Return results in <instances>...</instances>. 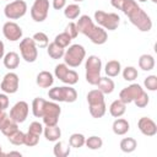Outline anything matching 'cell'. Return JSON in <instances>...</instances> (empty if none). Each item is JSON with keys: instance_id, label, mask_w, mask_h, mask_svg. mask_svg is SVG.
Here are the masks:
<instances>
[{"instance_id": "cb8c5ba5", "label": "cell", "mask_w": 157, "mask_h": 157, "mask_svg": "<svg viewBox=\"0 0 157 157\" xmlns=\"http://www.w3.org/2000/svg\"><path fill=\"white\" fill-rule=\"evenodd\" d=\"M125 112H126V104L120 99L113 101L112 104L109 105V113L114 118H119V117L124 115Z\"/></svg>"}, {"instance_id": "e575fe53", "label": "cell", "mask_w": 157, "mask_h": 157, "mask_svg": "<svg viewBox=\"0 0 157 157\" xmlns=\"http://www.w3.org/2000/svg\"><path fill=\"white\" fill-rule=\"evenodd\" d=\"M71 37L66 33V32H63V33H59V34H56L55 36V38H54V43L55 44H58L59 47H61V48H67L69 45H70V43H71Z\"/></svg>"}, {"instance_id": "277c9868", "label": "cell", "mask_w": 157, "mask_h": 157, "mask_svg": "<svg viewBox=\"0 0 157 157\" xmlns=\"http://www.w3.org/2000/svg\"><path fill=\"white\" fill-rule=\"evenodd\" d=\"M86 56V50L81 44H72L69 45V49L64 53V61L70 67H77L82 64Z\"/></svg>"}, {"instance_id": "4fadbf2b", "label": "cell", "mask_w": 157, "mask_h": 157, "mask_svg": "<svg viewBox=\"0 0 157 157\" xmlns=\"http://www.w3.org/2000/svg\"><path fill=\"white\" fill-rule=\"evenodd\" d=\"M28 112H29L28 103L25 102V101H20V102H17V103H15L12 105V108L10 109V114L9 115L13 121L20 124V123H23L27 119Z\"/></svg>"}, {"instance_id": "d6a6232c", "label": "cell", "mask_w": 157, "mask_h": 157, "mask_svg": "<svg viewBox=\"0 0 157 157\" xmlns=\"http://www.w3.org/2000/svg\"><path fill=\"white\" fill-rule=\"evenodd\" d=\"M34 44L37 45V48H47L49 44V38L44 32H37L33 34L32 37Z\"/></svg>"}, {"instance_id": "603a6c76", "label": "cell", "mask_w": 157, "mask_h": 157, "mask_svg": "<svg viewBox=\"0 0 157 157\" xmlns=\"http://www.w3.org/2000/svg\"><path fill=\"white\" fill-rule=\"evenodd\" d=\"M96 86H97V88H98L103 94H110V93L114 91V88H115L114 81H113L112 78H109L108 76H105V77H102V76H101L99 81L97 82Z\"/></svg>"}, {"instance_id": "1f68e13d", "label": "cell", "mask_w": 157, "mask_h": 157, "mask_svg": "<svg viewBox=\"0 0 157 157\" xmlns=\"http://www.w3.org/2000/svg\"><path fill=\"white\" fill-rule=\"evenodd\" d=\"M64 16L69 20H75L80 16V12H81V7L77 5V4H70V5H66L64 7Z\"/></svg>"}, {"instance_id": "f1b7e54d", "label": "cell", "mask_w": 157, "mask_h": 157, "mask_svg": "<svg viewBox=\"0 0 157 157\" xmlns=\"http://www.w3.org/2000/svg\"><path fill=\"white\" fill-rule=\"evenodd\" d=\"M70 151H71V146L65 145V142L63 141H56V144L53 147V153L55 157H66L70 155Z\"/></svg>"}, {"instance_id": "836d02e7", "label": "cell", "mask_w": 157, "mask_h": 157, "mask_svg": "<svg viewBox=\"0 0 157 157\" xmlns=\"http://www.w3.org/2000/svg\"><path fill=\"white\" fill-rule=\"evenodd\" d=\"M85 141H86V137L82 134H78V132L71 134L70 137H69V145L74 148H80V147L85 146Z\"/></svg>"}, {"instance_id": "4dcf8cb0", "label": "cell", "mask_w": 157, "mask_h": 157, "mask_svg": "<svg viewBox=\"0 0 157 157\" xmlns=\"http://www.w3.org/2000/svg\"><path fill=\"white\" fill-rule=\"evenodd\" d=\"M120 150L125 153H131L136 150L137 147V142L134 137H124L121 141H120Z\"/></svg>"}, {"instance_id": "db71d44e", "label": "cell", "mask_w": 157, "mask_h": 157, "mask_svg": "<svg viewBox=\"0 0 157 157\" xmlns=\"http://www.w3.org/2000/svg\"><path fill=\"white\" fill-rule=\"evenodd\" d=\"M151 1H152L153 4H157V0H151Z\"/></svg>"}, {"instance_id": "f35d334b", "label": "cell", "mask_w": 157, "mask_h": 157, "mask_svg": "<svg viewBox=\"0 0 157 157\" xmlns=\"http://www.w3.org/2000/svg\"><path fill=\"white\" fill-rule=\"evenodd\" d=\"M144 86L147 88V91L155 92L157 90V76L156 75H150L144 80Z\"/></svg>"}, {"instance_id": "44dd1931", "label": "cell", "mask_w": 157, "mask_h": 157, "mask_svg": "<svg viewBox=\"0 0 157 157\" xmlns=\"http://www.w3.org/2000/svg\"><path fill=\"white\" fill-rule=\"evenodd\" d=\"M112 130H113V132L115 135H125L130 130V124H129V121L126 119L119 117L113 121Z\"/></svg>"}, {"instance_id": "74e56055", "label": "cell", "mask_w": 157, "mask_h": 157, "mask_svg": "<svg viewBox=\"0 0 157 157\" xmlns=\"http://www.w3.org/2000/svg\"><path fill=\"white\" fill-rule=\"evenodd\" d=\"M121 74H123V78L125 81H134L139 76L137 69L134 67V66H126L125 69H123V72Z\"/></svg>"}, {"instance_id": "30bf717a", "label": "cell", "mask_w": 157, "mask_h": 157, "mask_svg": "<svg viewBox=\"0 0 157 157\" xmlns=\"http://www.w3.org/2000/svg\"><path fill=\"white\" fill-rule=\"evenodd\" d=\"M20 53L26 63H34L38 58V49L33 39L27 37L20 42Z\"/></svg>"}, {"instance_id": "ba28073f", "label": "cell", "mask_w": 157, "mask_h": 157, "mask_svg": "<svg viewBox=\"0 0 157 157\" xmlns=\"http://www.w3.org/2000/svg\"><path fill=\"white\" fill-rule=\"evenodd\" d=\"M54 75L56 78H59L61 82L72 86L75 83L78 82V74L75 70L69 69V66L64 63V64H58L54 69Z\"/></svg>"}, {"instance_id": "8d00e7d4", "label": "cell", "mask_w": 157, "mask_h": 157, "mask_svg": "<svg viewBox=\"0 0 157 157\" xmlns=\"http://www.w3.org/2000/svg\"><path fill=\"white\" fill-rule=\"evenodd\" d=\"M25 132H22L21 130H16L13 134H11L10 136H7L9 141L15 145V146H21V145H25Z\"/></svg>"}, {"instance_id": "bcb514c9", "label": "cell", "mask_w": 157, "mask_h": 157, "mask_svg": "<svg viewBox=\"0 0 157 157\" xmlns=\"http://www.w3.org/2000/svg\"><path fill=\"white\" fill-rule=\"evenodd\" d=\"M9 97L6 96V93H0V105L4 108V110H6V108H9Z\"/></svg>"}, {"instance_id": "6da1fadb", "label": "cell", "mask_w": 157, "mask_h": 157, "mask_svg": "<svg viewBox=\"0 0 157 157\" xmlns=\"http://www.w3.org/2000/svg\"><path fill=\"white\" fill-rule=\"evenodd\" d=\"M87 103H88V109H90V114L98 119L102 118L105 114L107 110V105L104 102V94L98 90H91L87 93Z\"/></svg>"}, {"instance_id": "f907efd6", "label": "cell", "mask_w": 157, "mask_h": 157, "mask_svg": "<svg viewBox=\"0 0 157 157\" xmlns=\"http://www.w3.org/2000/svg\"><path fill=\"white\" fill-rule=\"evenodd\" d=\"M0 156H5V153L2 152V147H1V145H0Z\"/></svg>"}, {"instance_id": "f546056e", "label": "cell", "mask_w": 157, "mask_h": 157, "mask_svg": "<svg viewBox=\"0 0 157 157\" xmlns=\"http://www.w3.org/2000/svg\"><path fill=\"white\" fill-rule=\"evenodd\" d=\"M47 53H48V55H49L52 59H55V60H56V59H60V58L64 56L65 49L61 48V47H59V45L55 44L54 42H52V43H49L48 47H47Z\"/></svg>"}, {"instance_id": "f6af8a7d", "label": "cell", "mask_w": 157, "mask_h": 157, "mask_svg": "<svg viewBox=\"0 0 157 157\" xmlns=\"http://www.w3.org/2000/svg\"><path fill=\"white\" fill-rule=\"evenodd\" d=\"M11 120H12V119L10 118V115L6 114L5 112H2V113L0 114V131H1V130H2V129H4Z\"/></svg>"}, {"instance_id": "9a60e30c", "label": "cell", "mask_w": 157, "mask_h": 157, "mask_svg": "<svg viewBox=\"0 0 157 157\" xmlns=\"http://www.w3.org/2000/svg\"><path fill=\"white\" fill-rule=\"evenodd\" d=\"M2 34L10 42H16L22 38V28L13 21H7L2 26Z\"/></svg>"}, {"instance_id": "2e32d148", "label": "cell", "mask_w": 157, "mask_h": 157, "mask_svg": "<svg viewBox=\"0 0 157 157\" xmlns=\"http://www.w3.org/2000/svg\"><path fill=\"white\" fill-rule=\"evenodd\" d=\"M137 126L141 134H144L145 136H155L157 134V125L151 118L147 117L140 118L137 121Z\"/></svg>"}, {"instance_id": "7402d4cb", "label": "cell", "mask_w": 157, "mask_h": 157, "mask_svg": "<svg viewBox=\"0 0 157 157\" xmlns=\"http://www.w3.org/2000/svg\"><path fill=\"white\" fill-rule=\"evenodd\" d=\"M2 61H4V66L6 69H9V70L17 69L20 65V55L16 52H9L7 54L4 55Z\"/></svg>"}, {"instance_id": "816d5d0a", "label": "cell", "mask_w": 157, "mask_h": 157, "mask_svg": "<svg viewBox=\"0 0 157 157\" xmlns=\"http://www.w3.org/2000/svg\"><path fill=\"white\" fill-rule=\"evenodd\" d=\"M2 112H5V110H4V108H2V107H1V105H0V114H1V113H2Z\"/></svg>"}, {"instance_id": "7a4b0ae2", "label": "cell", "mask_w": 157, "mask_h": 157, "mask_svg": "<svg viewBox=\"0 0 157 157\" xmlns=\"http://www.w3.org/2000/svg\"><path fill=\"white\" fill-rule=\"evenodd\" d=\"M85 69H86V81L92 85L96 86L97 82L101 78V70H102V60L97 56V55H90L86 59V64H85Z\"/></svg>"}, {"instance_id": "5b68a950", "label": "cell", "mask_w": 157, "mask_h": 157, "mask_svg": "<svg viewBox=\"0 0 157 157\" xmlns=\"http://www.w3.org/2000/svg\"><path fill=\"white\" fill-rule=\"evenodd\" d=\"M94 20L104 29L115 31L120 23V17L114 12H105L102 10H97L94 12Z\"/></svg>"}, {"instance_id": "7dc6e473", "label": "cell", "mask_w": 157, "mask_h": 157, "mask_svg": "<svg viewBox=\"0 0 157 157\" xmlns=\"http://www.w3.org/2000/svg\"><path fill=\"white\" fill-rule=\"evenodd\" d=\"M66 6V0H53V7L55 10H61Z\"/></svg>"}, {"instance_id": "484cf974", "label": "cell", "mask_w": 157, "mask_h": 157, "mask_svg": "<svg viewBox=\"0 0 157 157\" xmlns=\"http://www.w3.org/2000/svg\"><path fill=\"white\" fill-rule=\"evenodd\" d=\"M139 67L144 71H151L155 67V58L151 54H142L139 58Z\"/></svg>"}, {"instance_id": "83f0119b", "label": "cell", "mask_w": 157, "mask_h": 157, "mask_svg": "<svg viewBox=\"0 0 157 157\" xmlns=\"http://www.w3.org/2000/svg\"><path fill=\"white\" fill-rule=\"evenodd\" d=\"M47 101L42 97H36L32 102V113L36 118H42Z\"/></svg>"}, {"instance_id": "d590c367", "label": "cell", "mask_w": 157, "mask_h": 157, "mask_svg": "<svg viewBox=\"0 0 157 157\" xmlns=\"http://www.w3.org/2000/svg\"><path fill=\"white\" fill-rule=\"evenodd\" d=\"M85 145L90 148V150H99L102 146H103V140L99 137V136H90L86 139L85 141Z\"/></svg>"}, {"instance_id": "9f6ffc18", "label": "cell", "mask_w": 157, "mask_h": 157, "mask_svg": "<svg viewBox=\"0 0 157 157\" xmlns=\"http://www.w3.org/2000/svg\"><path fill=\"white\" fill-rule=\"evenodd\" d=\"M6 1H9V0H6Z\"/></svg>"}, {"instance_id": "d4e9b609", "label": "cell", "mask_w": 157, "mask_h": 157, "mask_svg": "<svg viewBox=\"0 0 157 157\" xmlns=\"http://www.w3.org/2000/svg\"><path fill=\"white\" fill-rule=\"evenodd\" d=\"M43 134H44V137L48 140V141H58L59 137L61 136V130L58 125H52V126H45L43 128Z\"/></svg>"}, {"instance_id": "e0dca14e", "label": "cell", "mask_w": 157, "mask_h": 157, "mask_svg": "<svg viewBox=\"0 0 157 157\" xmlns=\"http://www.w3.org/2000/svg\"><path fill=\"white\" fill-rule=\"evenodd\" d=\"M110 4L114 9L120 10L126 16H129L134 10H136L139 7V5L135 0H110Z\"/></svg>"}, {"instance_id": "7c38bea8", "label": "cell", "mask_w": 157, "mask_h": 157, "mask_svg": "<svg viewBox=\"0 0 157 157\" xmlns=\"http://www.w3.org/2000/svg\"><path fill=\"white\" fill-rule=\"evenodd\" d=\"M18 85H20V78H18V75L10 71L7 72L4 77H2V81H1V85H0V88L4 93L6 94H13L17 92L18 90Z\"/></svg>"}, {"instance_id": "ab89813d", "label": "cell", "mask_w": 157, "mask_h": 157, "mask_svg": "<svg viewBox=\"0 0 157 157\" xmlns=\"http://www.w3.org/2000/svg\"><path fill=\"white\" fill-rule=\"evenodd\" d=\"M39 142V135L33 134L31 131H27L25 135V145L28 147H33Z\"/></svg>"}, {"instance_id": "ee69618b", "label": "cell", "mask_w": 157, "mask_h": 157, "mask_svg": "<svg viewBox=\"0 0 157 157\" xmlns=\"http://www.w3.org/2000/svg\"><path fill=\"white\" fill-rule=\"evenodd\" d=\"M28 131L33 132V134H37L40 136V134L43 132V125L39 123V121H32L29 124V128H28Z\"/></svg>"}, {"instance_id": "681fc988", "label": "cell", "mask_w": 157, "mask_h": 157, "mask_svg": "<svg viewBox=\"0 0 157 157\" xmlns=\"http://www.w3.org/2000/svg\"><path fill=\"white\" fill-rule=\"evenodd\" d=\"M5 155H6V156H12V155H15V156H20V157L22 156V153L18 152V151H10L9 153H5Z\"/></svg>"}, {"instance_id": "d6986e66", "label": "cell", "mask_w": 157, "mask_h": 157, "mask_svg": "<svg viewBox=\"0 0 157 157\" xmlns=\"http://www.w3.org/2000/svg\"><path fill=\"white\" fill-rule=\"evenodd\" d=\"M76 26H77L78 33H82L83 36L87 37L96 25L93 23V20L88 15H82V16L78 17V20L76 22Z\"/></svg>"}, {"instance_id": "5bb4252c", "label": "cell", "mask_w": 157, "mask_h": 157, "mask_svg": "<svg viewBox=\"0 0 157 157\" xmlns=\"http://www.w3.org/2000/svg\"><path fill=\"white\" fill-rule=\"evenodd\" d=\"M142 92H144V88L139 83H131L120 91L119 99L123 101L125 104H129V103H132Z\"/></svg>"}, {"instance_id": "9c48e42d", "label": "cell", "mask_w": 157, "mask_h": 157, "mask_svg": "<svg viewBox=\"0 0 157 157\" xmlns=\"http://www.w3.org/2000/svg\"><path fill=\"white\" fill-rule=\"evenodd\" d=\"M26 12H27V4L23 0L10 1L4 7V13L9 20H18L23 17Z\"/></svg>"}, {"instance_id": "f5cc1de1", "label": "cell", "mask_w": 157, "mask_h": 157, "mask_svg": "<svg viewBox=\"0 0 157 157\" xmlns=\"http://www.w3.org/2000/svg\"><path fill=\"white\" fill-rule=\"evenodd\" d=\"M75 2H81V1H83V0H74Z\"/></svg>"}, {"instance_id": "8992f818", "label": "cell", "mask_w": 157, "mask_h": 157, "mask_svg": "<svg viewBox=\"0 0 157 157\" xmlns=\"http://www.w3.org/2000/svg\"><path fill=\"white\" fill-rule=\"evenodd\" d=\"M130 22L141 32H148L152 28V20L151 17L139 6L135 11H132L129 16Z\"/></svg>"}, {"instance_id": "ac0fdd59", "label": "cell", "mask_w": 157, "mask_h": 157, "mask_svg": "<svg viewBox=\"0 0 157 157\" xmlns=\"http://www.w3.org/2000/svg\"><path fill=\"white\" fill-rule=\"evenodd\" d=\"M87 37L91 39V42H92L93 44L102 45V44H104V43L107 42V39H108V33H107V31H105L104 28H102L101 26H94L93 29L90 32V34H88Z\"/></svg>"}, {"instance_id": "b9f144b4", "label": "cell", "mask_w": 157, "mask_h": 157, "mask_svg": "<svg viewBox=\"0 0 157 157\" xmlns=\"http://www.w3.org/2000/svg\"><path fill=\"white\" fill-rule=\"evenodd\" d=\"M16 130H18V124L16 123V121H13V120H11L2 130H1V132L7 137V136H10L11 134H13Z\"/></svg>"}, {"instance_id": "ffe728a7", "label": "cell", "mask_w": 157, "mask_h": 157, "mask_svg": "<svg viewBox=\"0 0 157 157\" xmlns=\"http://www.w3.org/2000/svg\"><path fill=\"white\" fill-rule=\"evenodd\" d=\"M36 83H37L40 88H49V87H52L53 83H54V76H53L49 71H40V72L37 75Z\"/></svg>"}, {"instance_id": "7bdbcfd3", "label": "cell", "mask_w": 157, "mask_h": 157, "mask_svg": "<svg viewBox=\"0 0 157 157\" xmlns=\"http://www.w3.org/2000/svg\"><path fill=\"white\" fill-rule=\"evenodd\" d=\"M64 32H66V33L71 37V39H75V38L78 36V29H77L76 22H69Z\"/></svg>"}, {"instance_id": "4316f807", "label": "cell", "mask_w": 157, "mask_h": 157, "mask_svg": "<svg viewBox=\"0 0 157 157\" xmlns=\"http://www.w3.org/2000/svg\"><path fill=\"white\" fill-rule=\"evenodd\" d=\"M104 71H105L108 77H115L121 72V65L118 60H109L105 64Z\"/></svg>"}, {"instance_id": "11a10c76", "label": "cell", "mask_w": 157, "mask_h": 157, "mask_svg": "<svg viewBox=\"0 0 157 157\" xmlns=\"http://www.w3.org/2000/svg\"><path fill=\"white\" fill-rule=\"evenodd\" d=\"M137 1H140V2H145V1H147V0H137Z\"/></svg>"}, {"instance_id": "8fae6325", "label": "cell", "mask_w": 157, "mask_h": 157, "mask_svg": "<svg viewBox=\"0 0 157 157\" xmlns=\"http://www.w3.org/2000/svg\"><path fill=\"white\" fill-rule=\"evenodd\" d=\"M49 11V0H34L31 7V17L34 22H43Z\"/></svg>"}, {"instance_id": "52a82bcc", "label": "cell", "mask_w": 157, "mask_h": 157, "mask_svg": "<svg viewBox=\"0 0 157 157\" xmlns=\"http://www.w3.org/2000/svg\"><path fill=\"white\" fill-rule=\"evenodd\" d=\"M61 113V108L56 102H49L47 101L45 107H44V112L42 115L43 123L45 126H52V125H58L59 121V117Z\"/></svg>"}, {"instance_id": "60d3db41", "label": "cell", "mask_w": 157, "mask_h": 157, "mask_svg": "<svg viewBox=\"0 0 157 157\" xmlns=\"http://www.w3.org/2000/svg\"><path fill=\"white\" fill-rule=\"evenodd\" d=\"M148 102H150V97H148V94L145 91L134 101V103H135V105L137 108H145L148 104Z\"/></svg>"}, {"instance_id": "c3c4849f", "label": "cell", "mask_w": 157, "mask_h": 157, "mask_svg": "<svg viewBox=\"0 0 157 157\" xmlns=\"http://www.w3.org/2000/svg\"><path fill=\"white\" fill-rule=\"evenodd\" d=\"M5 55V45H4V42L0 40V59H2Z\"/></svg>"}, {"instance_id": "3957f363", "label": "cell", "mask_w": 157, "mask_h": 157, "mask_svg": "<svg viewBox=\"0 0 157 157\" xmlns=\"http://www.w3.org/2000/svg\"><path fill=\"white\" fill-rule=\"evenodd\" d=\"M48 97L54 102H65L74 103L77 99V92L71 86L53 87L48 91Z\"/></svg>"}]
</instances>
